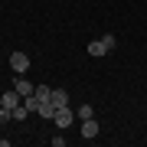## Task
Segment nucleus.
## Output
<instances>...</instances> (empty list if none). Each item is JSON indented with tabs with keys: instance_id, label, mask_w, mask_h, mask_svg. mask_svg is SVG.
<instances>
[{
	"instance_id": "f03ea898",
	"label": "nucleus",
	"mask_w": 147,
	"mask_h": 147,
	"mask_svg": "<svg viewBox=\"0 0 147 147\" xmlns=\"http://www.w3.org/2000/svg\"><path fill=\"white\" fill-rule=\"evenodd\" d=\"M56 127L59 131H69V127H72V121H75V111H69V105H62V108H56Z\"/></svg>"
},
{
	"instance_id": "9b49d317",
	"label": "nucleus",
	"mask_w": 147,
	"mask_h": 147,
	"mask_svg": "<svg viewBox=\"0 0 147 147\" xmlns=\"http://www.w3.org/2000/svg\"><path fill=\"white\" fill-rule=\"evenodd\" d=\"M30 115V108L26 105H20V108H13V121H23V118H26Z\"/></svg>"
},
{
	"instance_id": "f257e3e1",
	"label": "nucleus",
	"mask_w": 147,
	"mask_h": 147,
	"mask_svg": "<svg viewBox=\"0 0 147 147\" xmlns=\"http://www.w3.org/2000/svg\"><path fill=\"white\" fill-rule=\"evenodd\" d=\"M115 46H118V36H115V33H105L101 39H92V42H88V56H95V59H98V56L111 53Z\"/></svg>"
},
{
	"instance_id": "6e6552de",
	"label": "nucleus",
	"mask_w": 147,
	"mask_h": 147,
	"mask_svg": "<svg viewBox=\"0 0 147 147\" xmlns=\"http://www.w3.org/2000/svg\"><path fill=\"white\" fill-rule=\"evenodd\" d=\"M36 115L46 118V121H53L56 118V105H53V101H39V111H36Z\"/></svg>"
},
{
	"instance_id": "1a4fd4ad",
	"label": "nucleus",
	"mask_w": 147,
	"mask_h": 147,
	"mask_svg": "<svg viewBox=\"0 0 147 147\" xmlns=\"http://www.w3.org/2000/svg\"><path fill=\"white\" fill-rule=\"evenodd\" d=\"M75 118H79V121L95 118V108H92V105H79V108H75Z\"/></svg>"
},
{
	"instance_id": "9d476101",
	"label": "nucleus",
	"mask_w": 147,
	"mask_h": 147,
	"mask_svg": "<svg viewBox=\"0 0 147 147\" xmlns=\"http://www.w3.org/2000/svg\"><path fill=\"white\" fill-rule=\"evenodd\" d=\"M33 95H36L39 101H49V95H53V88H49V85H36V92H33Z\"/></svg>"
},
{
	"instance_id": "20e7f679",
	"label": "nucleus",
	"mask_w": 147,
	"mask_h": 147,
	"mask_svg": "<svg viewBox=\"0 0 147 147\" xmlns=\"http://www.w3.org/2000/svg\"><path fill=\"white\" fill-rule=\"evenodd\" d=\"M10 65H13L16 75H23V72L30 69V56H26V53H13V56H10Z\"/></svg>"
},
{
	"instance_id": "7ed1b4c3",
	"label": "nucleus",
	"mask_w": 147,
	"mask_h": 147,
	"mask_svg": "<svg viewBox=\"0 0 147 147\" xmlns=\"http://www.w3.org/2000/svg\"><path fill=\"white\" fill-rule=\"evenodd\" d=\"M20 105H23V95L16 92V88H7L3 95H0V108H10L13 111V108H20Z\"/></svg>"
},
{
	"instance_id": "423d86ee",
	"label": "nucleus",
	"mask_w": 147,
	"mask_h": 147,
	"mask_svg": "<svg viewBox=\"0 0 147 147\" xmlns=\"http://www.w3.org/2000/svg\"><path fill=\"white\" fill-rule=\"evenodd\" d=\"M13 88H16V92H20V95H23V98H26V95H33V92H36V85H33L30 79H23V75H20V79H16V82H13Z\"/></svg>"
},
{
	"instance_id": "39448f33",
	"label": "nucleus",
	"mask_w": 147,
	"mask_h": 147,
	"mask_svg": "<svg viewBox=\"0 0 147 147\" xmlns=\"http://www.w3.org/2000/svg\"><path fill=\"white\" fill-rule=\"evenodd\" d=\"M98 131H101V127H98V121H95V118H85V121H82V137H85V141H95Z\"/></svg>"
},
{
	"instance_id": "0eeeda50",
	"label": "nucleus",
	"mask_w": 147,
	"mask_h": 147,
	"mask_svg": "<svg viewBox=\"0 0 147 147\" xmlns=\"http://www.w3.org/2000/svg\"><path fill=\"white\" fill-rule=\"evenodd\" d=\"M49 101H53L56 108H62V105H69V92H65V88H53V95H49Z\"/></svg>"
}]
</instances>
